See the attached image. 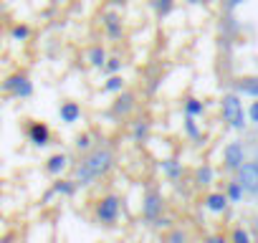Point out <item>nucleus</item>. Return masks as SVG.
Wrapping results in <instances>:
<instances>
[{"label": "nucleus", "instance_id": "nucleus-1", "mask_svg": "<svg viewBox=\"0 0 258 243\" xmlns=\"http://www.w3.org/2000/svg\"><path fill=\"white\" fill-rule=\"evenodd\" d=\"M116 165V155L109 145H94L89 152L81 155V160L74 165V180L79 188H89L96 180L106 177Z\"/></svg>", "mask_w": 258, "mask_h": 243}, {"label": "nucleus", "instance_id": "nucleus-2", "mask_svg": "<svg viewBox=\"0 0 258 243\" xmlns=\"http://www.w3.org/2000/svg\"><path fill=\"white\" fill-rule=\"evenodd\" d=\"M142 220L152 228L170 225V218H165V198L157 188H147L142 195Z\"/></svg>", "mask_w": 258, "mask_h": 243}, {"label": "nucleus", "instance_id": "nucleus-3", "mask_svg": "<svg viewBox=\"0 0 258 243\" xmlns=\"http://www.w3.org/2000/svg\"><path fill=\"white\" fill-rule=\"evenodd\" d=\"M119 218H121V195H116V193L101 195L94 205V220L104 228H111V225H116Z\"/></svg>", "mask_w": 258, "mask_h": 243}, {"label": "nucleus", "instance_id": "nucleus-4", "mask_svg": "<svg viewBox=\"0 0 258 243\" xmlns=\"http://www.w3.org/2000/svg\"><path fill=\"white\" fill-rule=\"evenodd\" d=\"M33 91H36V86L26 71H16L0 81V94H6L11 99H31Z\"/></svg>", "mask_w": 258, "mask_h": 243}, {"label": "nucleus", "instance_id": "nucleus-5", "mask_svg": "<svg viewBox=\"0 0 258 243\" xmlns=\"http://www.w3.org/2000/svg\"><path fill=\"white\" fill-rule=\"evenodd\" d=\"M220 114H223V122L233 130H243L245 127V109H243V101L238 94H225L220 99Z\"/></svg>", "mask_w": 258, "mask_h": 243}, {"label": "nucleus", "instance_id": "nucleus-6", "mask_svg": "<svg viewBox=\"0 0 258 243\" xmlns=\"http://www.w3.org/2000/svg\"><path fill=\"white\" fill-rule=\"evenodd\" d=\"M135 109H137V94L129 91V89H124V91H119V94L114 96L109 114H111L114 119H126Z\"/></svg>", "mask_w": 258, "mask_h": 243}, {"label": "nucleus", "instance_id": "nucleus-7", "mask_svg": "<svg viewBox=\"0 0 258 243\" xmlns=\"http://www.w3.org/2000/svg\"><path fill=\"white\" fill-rule=\"evenodd\" d=\"M238 183L243 193L258 195V162H243L238 167Z\"/></svg>", "mask_w": 258, "mask_h": 243}, {"label": "nucleus", "instance_id": "nucleus-8", "mask_svg": "<svg viewBox=\"0 0 258 243\" xmlns=\"http://www.w3.org/2000/svg\"><path fill=\"white\" fill-rule=\"evenodd\" d=\"M26 137L33 147H48L51 145V127L46 125V122H31V125L26 127Z\"/></svg>", "mask_w": 258, "mask_h": 243}, {"label": "nucleus", "instance_id": "nucleus-9", "mask_svg": "<svg viewBox=\"0 0 258 243\" xmlns=\"http://www.w3.org/2000/svg\"><path fill=\"white\" fill-rule=\"evenodd\" d=\"M101 26H104V33L109 41H119L124 36V23H121V16L116 11H106L101 16Z\"/></svg>", "mask_w": 258, "mask_h": 243}, {"label": "nucleus", "instance_id": "nucleus-10", "mask_svg": "<svg viewBox=\"0 0 258 243\" xmlns=\"http://www.w3.org/2000/svg\"><path fill=\"white\" fill-rule=\"evenodd\" d=\"M245 162V150L240 142H230L225 150H223V165L225 170H238L240 165Z\"/></svg>", "mask_w": 258, "mask_h": 243}, {"label": "nucleus", "instance_id": "nucleus-11", "mask_svg": "<svg viewBox=\"0 0 258 243\" xmlns=\"http://www.w3.org/2000/svg\"><path fill=\"white\" fill-rule=\"evenodd\" d=\"M69 155L66 152H53L48 160H46V165H43V170L51 175V177H61L66 170H69Z\"/></svg>", "mask_w": 258, "mask_h": 243}, {"label": "nucleus", "instance_id": "nucleus-12", "mask_svg": "<svg viewBox=\"0 0 258 243\" xmlns=\"http://www.w3.org/2000/svg\"><path fill=\"white\" fill-rule=\"evenodd\" d=\"M76 190H79V185H76V180H74V177H56V183H53V185H51V190L46 193V200H48L51 195L74 198V195H76Z\"/></svg>", "mask_w": 258, "mask_h": 243}, {"label": "nucleus", "instance_id": "nucleus-13", "mask_svg": "<svg viewBox=\"0 0 258 243\" xmlns=\"http://www.w3.org/2000/svg\"><path fill=\"white\" fill-rule=\"evenodd\" d=\"M58 119L63 122V125H76V122L81 119V104L71 101V99L61 101L58 104Z\"/></svg>", "mask_w": 258, "mask_h": 243}, {"label": "nucleus", "instance_id": "nucleus-14", "mask_svg": "<svg viewBox=\"0 0 258 243\" xmlns=\"http://www.w3.org/2000/svg\"><path fill=\"white\" fill-rule=\"evenodd\" d=\"M235 91L250 99H258V76H243L235 81Z\"/></svg>", "mask_w": 258, "mask_h": 243}, {"label": "nucleus", "instance_id": "nucleus-15", "mask_svg": "<svg viewBox=\"0 0 258 243\" xmlns=\"http://www.w3.org/2000/svg\"><path fill=\"white\" fill-rule=\"evenodd\" d=\"M150 132H152L150 119H137L135 125H132V142H137V145H145V142L150 140Z\"/></svg>", "mask_w": 258, "mask_h": 243}, {"label": "nucleus", "instance_id": "nucleus-16", "mask_svg": "<svg viewBox=\"0 0 258 243\" xmlns=\"http://www.w3.org/2000/svg\"><path fill=\"white\" fill-rule=\"evenodd\" d=\"M106 58H109V53H106V48H104L101 43H94V46L86 51V61H89L91 69H99V71H101V66H104Z\"/></svg>", "mask_w": 258, "mask_h": 243}, {"label": "nucleus", "instance_id": "nucleus-17", "mask_svg": "<svg viewBox=\"0 0 258 243\" xmlns=\"http://www.w3.org/2000/svg\"><path fill=\"white\" fill-rule=\"evenodd\" d=\"M228 198H225V193H208L205 195V200H203V205L210 210V213H223L225 208H228Z\"/></svg>", "mask_w": 258, "mask_h": 243}, {"label": "nucleus", "instance_id": "nucleus-18", "mask_svg": "<svg viewBox=\"0 0 258 243\" xmlns=\"http://www.w3.org/2000/svg\"><path fill=\"white\" fill-rule=\"evenodd\" d=\"M160 167H162L165 177L172 180V183H177V180L182 177V162H177V160H172V157H170V160H162Z\"/></svg>", "mask_w": 258, "mask_h": 243}, {"label": "nucleus", "instance_id": "nucleus-19", "mask_svg": "<svg viewBox=\"0 0 258 243\" xmlns=\"http://www.w3.org/2000/svg\"><path fill=\"white\" fill-rule=\"evenodd\" d=\"M126 89V81H124V76L121 74H111V76H106V81H104V86H101V91H106V94H119V91H124Z\"/></svg>", "mask_w": 258, "mask_h": 243}, {"label": "nucleus", "instance_id": "nucleus-20", "mask_svg": "<svg viewBox=\"0 0 258 243\" xmlns=\"http://www.w3.org/2000/svg\"><path fill=\"white\" fill-rule=\"evenodd\" d=\"M182 111H185V116H203V111H205V104L198 99V96H187L185 101H182Z\"/></svg>", "mask_w": 258, "mask_h": 243}, {"label": "nucleus", "instance_id": "nucleus-21", "mask_svg": "<svg viewBox=\"0 0 258 243\" xmlns=\"http://www.w3.org/2000/svg\"><path fill=\"white\" fill-rule=\"evenodd\" d=\"M162 243H190V233L185 228H170L165 235H162Z\"/></svg>", "mask_w": 258, "mask_h": 243}, {"label": "nucleus", "instance_id": "nucleus-22", "mask_svg": "<svg viewBox=\"0 0 258 243\" xmlns=\"http://www.w3.org/2000/svg\"><path fill=\"white\" fill-rule=\"evenodd\" d=\"M185 132H187V137H190L192 142H203V132H200V127H198L195 116H185Z\"/></svg>", "mask_w": 258, "mask_h": 243}, {"label": "nucleus", "instance_id": "nucleus-23", "mask_svg": "<svg viewBox=\"0 0 258 243\" xmlns=\"http://www.w3.org/2000/svg\"><path fill=\"white\" fill-rule=\"evenodd\" d=\"M121 66H124V61H121V56H109V58L104 61V66H101V71H104L106 76H111V74H119V71H121Z\"/></svg>", "mask_w": 258, "mask_h": 243}, {"label": "nucleus", "instance_id": "nucleus-24", "mask_svg": "<svg viewBox=\"0 0 258 243\" xmlns=\"http://www.w3.org/2000/svg\"><path fill=\"white\" fill-rule=\"evenodd\" d=\"M195 183L203 185V188L210 185V183H213V167H210V165H200V167L195 170Z\"/></svg>", "mask_w": 258, "mask_h": 243}, {"label": "nucleus", "instance_id": "nucleus-25", "mask_svg": "<svg viewBox=\"0 0 258 243\" xmlns=\"http://www.w3.org/2000/svg\"><path fill=\"white\" fill-rule=\"evenodd\" d=\"M172 6H175V0H152V8L157 13V18H165L172 13Z\"/></svg>", "mask_w": 258, "mask_h": 243}, {"label": "nucleus", "instance_id": "nucleus-26", "mask_svg": "<svg viewBox=\"0 0 258 243\" xmlns=\"http://www.w3.org/2000/svg\"><path fill=\"white\" fill-rule=\"evenodd\" d=\"M11 36H13V41H28L31 38V28L26 23H16L11 28Z\"/></svg>", "mask_w": 258, "mask_h": 243}, {"label": "nucleus", "instance_id": "nucleus-27", "mask_svg": "<svg viewBox=\"0 0 258 243\" xmlns=\"http://www.w3.org/2000/svg\"><path fill=\"white\" fill-rule=\"evenodd\" d=\"M74 145H76V150L84 155V152H89V150L94 147V137H91L89 132H84V135H79V137H76V142H74Z\"/></svg>", "mask_w": 258, "mask_h": 243}, {"label": "nucleus", "instance_id": "nucleus-28", "mask_svg": "<svg viewBox=\"0 0 258 243\" xmlns=\"http://www.w3.org/2000/svg\"><path fill=\"white\" fill-rule=\"evenodd\" d=\"M225 198H228L230 203H238V200L243 198V188H240V183H238V180H233V183H228V190H225Z\"/></svg>", "mask_w": 258, "mask_h": 243}, {"label": "nucleus", "instance_id": "nucleus-29", "mask_svg": "<svg viewBox=\"0 0 258 243\" xmlns=\"http://www.w3.org/2000/svg\"><path fill=\"white\" fill-rule=\"evenodd\" d=\"M233 243H250V235L243 228H235L233 230Z\"/></svg>", "mask_w": 258, "mask_h": 243}, {"label": "nucleus", "instance_id": "nucleus-30", "mask_svg": "<svg viewBox=\"0 0 258 243\" xmlns=\"http://www.w3.org/2000/svg\"><path fill=\"white\" fill-rule=\"evenodd\" d=\"M248 116H250V122H255V125H258V101H253V104H250Z\"/></svg>", "mask_w": 258, "mask_h": 243}, {"label": "nucleus", "instance_id": "nucleus-31", "mask_svg": "<svg viewBox=\"0 0 258 243\" xmlns=\"http://www.w3.org/2000/svg\"><path fill=\"white\" fill-rule=\"evenodd\" d=\"M203 243H228V240H225L223 235H218V233H215V235H208Z\"/></svg>", "mask_w": 258, "mask_h": 243}, {"label": "nucleus", "instance_id": "nucleus-32", "mask_svg": "<svg viewBox=\"0 0 258 243\" xmlns=\"http://www.w3.org/2000/svg\"><path fill=\"white\" fill-rule=\"evenodd\" d=\"M240 3H245V0H228V3H225V8H228V11H233V8H238Z\"/></svg>", "mask_w": 258, "mask_h": 243}, {"label": "nucleus", "instance_id": "nucleus-33", "mask_svg": "<svg viewBox=\"0 0 258 243\" xmlns=\"http://www.w3.org/2000/svg\"><path fill=\"white\" fill-rule=\"evenodd\" d=\"M109 3H111L114 8H124V6H126V0H109Z\"/></svg>", "mask_w": 258, "mask_h": 243}, {"label": "nucleus", "instance_id": "nucleus-34", "mask_svg": "<svg viewBox=\"0 0 258 243\" xmlns=\"http://www.w3.org/2000/svg\"><path fill=\"white\" fill-rule=\"evenodd\" d=\"M0 243H13V233H6L3 238H0Z\"/></svg>", "mask_w": 258, "mask_h": 243}, {"label": "nucleus", "instance_id": "nucleus-35", "mask_svg": "<svg viewBox=\"0 0 258 243\" xmlns=\"http://www.w3.org/2000/svg\"><path fill=\"white\" fill-rule=\"evenodd\" d=\"M187 3H190V6H198V3H203V0H187Z\"/></svg>", "mask_w": 258, "mask_h": 243}, {"label": "nucleus", "instance_id": "nucleus-36", "mask_svg": "<svg viewBox=\"0 0 258 243\" xmlns=\"http://www.w3.org/2000/svg\"><path fill=\"white\" fill-rule=\"evenodd\" d=\"M0 223H3V213H0Z\"/></svg>", "mask_w": 258, "mask_h": 243}]
</instances>
